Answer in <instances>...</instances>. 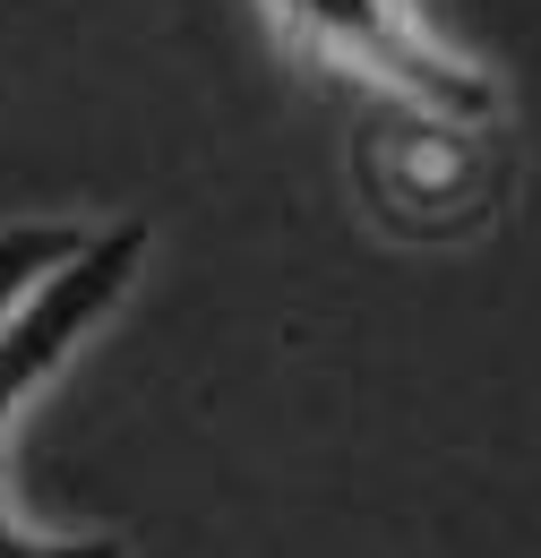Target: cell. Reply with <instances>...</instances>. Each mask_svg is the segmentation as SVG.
<instances>
[{"label": "cell", "mask_w": 541, "mask_h": 558, "mask_svg": "<svg viewBox=\"0 0 541 558\" xmlns=\"http://www.w3.org/2000/svg\"><path fill=\"white\" fill-rule=\"evenodd\" d=\"M361 198L405 241L473 232L490 215V163L473 155V121H438L412 104L378 112L361 130Z\"/></svg>", "instance_id": "cell-1"}, {"label": "cell", "mask_w": 541, "mask_h": 558, "mask_svg": "<svg viewBox=\"0 0 541 558\" xmlns=\"http://www.w3.org/2000/svg\"><path fill=\"white\" fill-rule=\"evenodd\" d=\"M69 250H77L69 223H9V232H0V327L35 301V283L52 276Z\"/></svg>", "instance_id": "cell-3"}, {"label": "cell", "mask_w": 541, "mask_h": 558, "mask_svg": "<svg viewBox=\"0 0 541 558\" xmlns=\"http://www.w3.org/2000/svg\"><path fill=\"white\" fill-rule=\"evenodd\" d=\"M137 258H146V223L77 232V250H69L61 267L35 283V301L0 327V438H9V421L44 396V378H52L69 352H77L104 318H112V310H121Z\"/></svg>", "instance_id": "cell-2"}]
</instances>
